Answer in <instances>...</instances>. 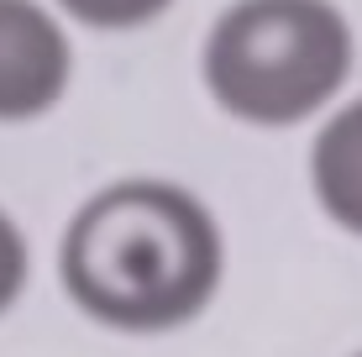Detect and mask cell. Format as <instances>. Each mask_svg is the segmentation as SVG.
I'll return each mask as SVG.
<instances>
[{"label":"cell","instance_id":"1","mask_svg":"<svg viewBox=\"0 0 362 357\" xmlns=\"http://www.w3.org/2000/svg\"><path fill=\"white\" fill-rule=\"evenodd\" d=\"M58 268L84 315L116 331H168L199 315L216 294L221 231L189 189L127 179L79 205Z\"/></svg>","mask_w":362,"mask_h":357},{"label":"cell","instance_id":"5","mask_svg":"<svg viewBox=\"0 0 362 357\" xmlns=\"http://www.w3.org/2000/svg\"><path fill=\"white\" fill-rule=\"evenodd\" d=\"M58 6L69 11V16H79L84 27H142V21H153L163 6L173 0H58Z\"/></svg>","mask_w":362,"mask_h":357},{"label":"cell","instance_id":"2","mask_svg":"<svg viewBox=\"0 0 362 357\" xmlns=\"http://www.w3.org/2000/svg\"><path fill=\"white\" fill-rule=\"evenodd\" d=\"M205 90L236 121L294 127L352 74V27L331 0H236L205 37Z\"/></svg>","mask_w":362,"mask_h":357},{"label":"cell","instance_id":"4","mask_svg":"<svg viewBox=\"0 0 362 357\" xmlns=\"http://www.w3.org/2000/svg\"><path fill=\"white\" fill-rule=\"evenodd\" d=\"M310 179L336 226L362 237V100L341 105L320 127L315 153H310Z\"/></svg>","mask_w":362,"mask_h":357},{"label":"cell","instance_id":"7","mask_svg":"<svg viewBox=\"0 0 362 357\" xmlns=\"http://www.w3.org/2000/svg\"><path fill=\"white\" fill-rule=\"evenodd\" d=\"M357 357H362V352H357Z\"/></svg>","mask_w":362,"mask_h":357},{"label":"cell","instance_id":"6","mask_svg":"<svg viewBox=\"0 0 362 357\" xmlns=\"http://www.w3.org/2000/svg\"><path fill=\"white\" fill-rule=\"evenodd\" d=\"M21 284H27V242H21L16 221L0 211V310L16 305Z\"/></svg>","mask_w":362,"mask_h":357},{"label":"cell","instance_id":"3","mask_svg":"<svg viewBox=\"0 0 362 357\" xmlns=\"http://www.w3.org/2000/svg\"><path fill=\"white\" fill-rule=\"evenodd\" d=\"M69 84V37L37 0H0V121H32Z\"/></svg>","mask_w":362,"mask_h":357}]
</instances>
